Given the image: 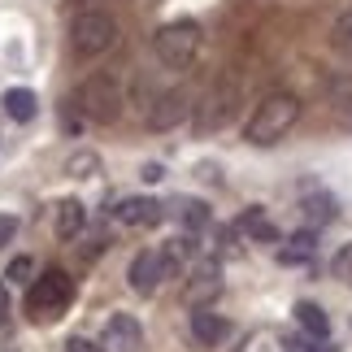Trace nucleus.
<instances>
[{"label": "nucleus", "mask_w": 352, "mask_h": 352, "mask_svg": "<svg viewBox=\"0 0 352 352\" xmlns=\"http://www.w3.org/2000/svg\"><path fill=\"white\" fill-rule=\"evenodd\" d=\"M83 222H87V213H83L78 200H61L57 205V235L61 239H74L78 231H83Z\"/></svg>", "instance_id": "14"}, {"label": "nucleus", "mask_w": 352, "mask_h": 352, "mask_svg": "<svg viewBox=\"0 0 352 352\" xmlns=\"http://www.w3.org/2000/svg\"><path fill=\"white\" fill-rule=\"evenodd\" d=\"M192 335H196V340L205 344V348L222 344V340H226V318H222V314H213V309H205V305H200L196 314H192Z\"/></svg>", "instance_id": "11"}, {"label": "nucleus", "mask_w": 352, "mask_h": 352, "mask_svg": "<svg viewBox=\"0 0 352 352\" xmlns=\"http://www.w3.org/2000/svg\"><path fill=\"white\" fill-rule=\"evenodd\" d=\"M78 109H83L91 122H100V126H109V122L122 118V83L113 74H91L83 87H78Z\"/></svg>", "instance_id": "4"}, {"label": "nucleus", "mask_w": 352, "mask_h": 352, "mask_svg": "<svg viewBox=\"0 0 352 352\" xmlns=\"http://www.w3.org/2000/svg\"><path fill=\"white\" fill-rule=\"evenodd\" d=\"M70 35H74V52H78V57H100V52H109L118 44V22L104 9H83L74 18Z\"/></svg>", "instance_id": "5"}, {"label": "nucleus", "mask_w": 352, "mask_h": 352, "mask_svg": "<svg viewBox=\"0 0 352 352\" xmlns=\"http://www.w3.org/2000/svg\"><path fill=\"white\" fill-rule=\"evenodd\" d=\"M305 213H309V222H331L335 218V200L331 196H305Z\"/></svg>", "instance_id": "18"}, {"label": "nucleus", "mask_w": 352, "mask_h": 352, "mask_svg": "<svg viewBox=\"0 0 352 352\" xmlns=\"http://www.w3.org/2000/svg\"><path fill=\"white\" fill-rule=\"evenodd\" d=\"M65 352H100V344L83 340V335H70V344H65Z\"/></svg>", "instance_id": "26"}, {"label": "nucleus", "mask_w": 352, "mask_h": 352, "mask_svg": "<svg viewBox=\"0 0 352 352\" xmlns=\"http://www.w3.org/2000/svg\"><path fill=\"white\" fill-rule=\"evenodd\" d=\"M309 256H314V235L300 231V235H292V248L278 252V261L283 265H296V261H309Z\"/></svg>", "instance_id": "17"}, {"label": "nucleus", "mask_w": 352, "mask_h": 352, "mask_svg": "<svg viewBox=\"0 0 352 352\" xmlns=\"http://www.w3.org/2000/svg\"><path fill=\"white\" fill-rule=\"evenodd\" d=\"M239 226H243V231H248L252 239H265V243H274V239H278L274 222H270L261 209H248V213H243V218H239Z\"/></svg>", "instance_id": "16"}, {"label": "nucleus", "mask_w": 352, "mask_h": 352, "mask_svg": "<svg viewBox=\"0 0 352 352\" xmlns=\"http://www.w3.org/2000/svg\"><path fill=\"white\" fill-rule=\"evenodd\" d=\"M331 39H335V48H340L344 57L352 61V9H348V13H340V22H335Z\"/></svg>", "instance_id": "19"}, {"label": "nucleus", "mask_w": 352, "mask_h": 352, "mask_svg": "<svg viewBox=\"0 0 352 352\" xmlns=\"http://www.w3.org/2000/svg\"><path fill=\"white\" fill-rule=\"evenodd\" d=\"M161 278H166V261H161V252H140L131 261V287L140 296H153Z\"/></svg>", "instance_id": "8"}, {"label": "nucleus", "mask_w": 352, "mask_h": 352, "mask_svg": "<svg viewBox=\"0 0 352 352\" xmlns=\"http://www.w3.org/2000/svg\"><path fill=\"white\" fill-rule=\"evenodd\" d=\"M13 235H18V222L0 213V248H5V243H13Z\"/></svg>", "instance_id": "25"}, {"label": "nucleus", "mask_w": 352, "mask_h": 352, "mask_svg": "<svg viewBox=\"0 0 352 352\" xmlns=\"http://www.w3.org/2000/svg\"><path fill=\"white\" fill-rule=\"evenodd\" d=\"M153 52L161 65H170V70H187V65L196 61L200 52V26L196 22H166L161 31L153 35Z\"/></svg>", "instance_id": "3"}, {"label": "nucleus", "mask_w": 352, "mask_h": 352, "mask_svg": "<svg viewBox=\"0 0 352 352\" xmlns=\"http://www.w3.org/2000/svg\"><path fill=\"white\" fill-rule=\"evenodd\" d=\"M9 318V292H5V283H0V322Z\"/></svg>", "instance_id": "27"}, {"label": "nucleus", "mask_w": 352, "mask_h": 352, "mask_svg": "<svg viewBox=\"0 0 352 352\" xmlns=\"http://www.w3.org/2000/svg\"><path fill=\"white\" fill-rule=\"evenodd\" d=\"M218 287H222L218 265H213V261H200V265H196V274H192V283H187V300H192V305L200 309V305H205V300H209V296L218 292Z\"/></svg>", "instance_id": "12"}, {"label": "nucleus", "mask_w": 352, "mask_h": 352, "mask_svg": "<svg viewBox=\"0 0 352 352\" xmlns=\"http://www.w3.org/2000/svg\"><path fill=\"white\" fill-rule=\"evenodd\" d=\"M96 166H100L96 153H74L65 170H70V179H91V174H96Z\"/></svg>", "instance_id": "20"}, {"label": "nucleus", "mask_w": 352, "mask_h": 352, "mask_svg": "<svg viewBox=\"0 0 352 352\" xmlns=\"http://www.w3.org/2000/svg\"><path fill=\"white\" fill-rule=\"evenodd\" d=\"M144 348V331L131 314H113L104 322V335H100V352H140Z\"/></svg>", "instance_id": "7"}, {"label": "nucleus", "mask_w": 352, "mask_h": 352, "mask_svg": "<svg viewBox=\"0 0 352 352\" xmlns=\"http://www.w3.org/2000/svg\"><path fill=\"white\" fill-rule=\"evenodd\" d=\"M31 274H35V261H31V256H13V261H9V278L13 283H35Z\"/></svg>", "instance_id": "22"}, {"label": "nucleus", "mask_w": 352, "mask_h": 352, "mask_svg": "<svg viewBox=\"0 0 352 352\" xmlns=\"http://www.w3.org/2000/svg\"><path fill=\"white\" fill-rule=\"evenodd\" d=\"M113 213H118V222H122V226H157V222H161V205H157V200H148V196H131V200H122Z\"/></svg>", "instance_id": "10"}, {"label": "nucleus", "mask_w": 352, "mask_h": 352, "mask_svg": "<svg viewBox=\"0 0 352 352\" xmlns=\"http://www.w3.org/2000/svg\"><path fill=\"white\" fill-rule=\"evenodd\" d=\"M183 118H187V96L183 91H166V96H157V104L148 109V126L170 131V126H179Z\"/></svg>", "instance_id": "9"}, {"label": "nucleus", "mask_w": 352, "mask_h": 352, "mask_svg": "<svg viewBox=\"0 0 352 352\" xmlns=\"http://www.w3.org/2000/svg\"><path fill=\"white\" fill-rule=\"evenodd\" d=\"M287 352H331V348L309 335V340H287Z\"/></svg>", "instance_id": "24"}, {"label": "nucleus", "mask_w": 352, "mask_h": 352, "mask_svg": "<svg viewBox=\"0 0 352 352\" xmlns=\"http://www.w3.org/2000/svg\"><path fill=\"white\" fill-rule=\"evenodd\" d=\"M235 100H239V83H231V78L213 83L209 96L200 100V109H196V126H200V131H218L222 122H231Z\"/></svg>", "instance_id": "6"}, {"label": "nucleus", "mask_w": 352, "mask_h": 352, "mask_svg": "<svg viewBox=\"0 0 352 352\" xmlns=\"http://www.w3.org/2000/svg\"><path fill=\"white\" fill-rule=\"evenodd\" d=\"M5 113L18 118V122H31V118H35V91L9 87V91H5Z\"/></svg>", "instance_id": "15"}, {"label": "nucleus", "mask_w": 352, "mask_h": 352, "mask_svg": "<svg viewBox=\"0 0 352 352\" xmlns=\"http://www.w3.org/2000/svg\"><path fill=\"white\" fill-rule=\"evenodd\" d=\"M296 118H300V100L292 96V91H274V96H265L261 104L252 109L248 126H243V140L248 144H278L283 135L296 126Z\"/></svg>", "instance_id": "1"}, {"label": "nucleus", "mask_w": 352, "mask_h": 352, "mask_svg": "<svg viewBox=\"0 0 352 352\" xmlns=\"http://www.w3.org/2000/svg\"><path fill=\"white\" fill-rule=\"evenodd\" d=\"M296 322H300V327L314 335V340H327V335H331V318L322 314L314 300H300V305H296Z\"/></svg>", "instance_id": "13"}, {"label": "nucleus", "mask_w": 352, "mask_h": 352, "mask_svg": "<svg viewBox=\"0 0 352 352\" xmlns=\"http://www.w3.org/2000/svg\"><path fill=\"white\" fill-rule=\"evenodd\" d=\"M74 300V278L65 274V270H48L44 278L31 283V292H26V314L35 322H57L65 309Z\"/></svg>", "instance_id": "2"}, {"label": "nucleus", "mask_w": 352, "mask_h": 352, "mask_svg": "<svg viewBox=\"0 0 352 352\" xmlns=\"http://www.w3.org/2000/svg\"><path fill=\"white\" fill-rule=\"evenodd\" d=\"M179 218H183V226H192V231H196V226H205V222H209V209L200 205V200H187V205L179 209Z\"/></svg>", "instance_id": "21"}, {"label": "nucleus", "mask_w": 352, "mask_h": 352, "mask_svg": "<svg viewBox=\"0 0 352 352\" xmlns=\"http://www.w3.org/2000/svg\"><path fill=\"white\" fill-rule=\"evenodd\" d=\"M331 270H335V278H340V283H348V287H352V243L335 252V265Z\"/></svg>", "instance_id": "23"}]
</instances>
